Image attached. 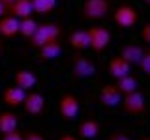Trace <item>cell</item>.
I'll list each match as a JSON object with an SVG mask.
<instances>
[{"label": "cell", "instance_id": "obj_1", "mask_svg": "<svg viewBox=\"0 0 150 140\" xmlns=\"http://www.w3.org/2000/svg\"><path fill=\"white\" fill-rule=\"evenodd\" d=\"M62 36V26L60 24H54V22H43V24H38L36 32L32 34L30 41V47L32 49H40L41 45L45 43H51V41H56L60 39Z\"/></svg>", "mask_w": 150, "mask_h": 140}, {"label": "cell", "instance_id": "obj_2", "mask_svg": "<svg viewBox=\"0 0 150 140\" xmlns=\"http://www.w3.org/2000/svg\"><path fill=\"white\" fill-rule=\"evenodd\" d=\"M120 105H122V108H124V112L129 114V116H143L144 112H146V101H144V95L139 90L122 95Z\"/></svg>", "mask_w": 150, "mask_h": 140}, {"label": "cell", "instance_id": "obj_3", "mask_svg": "<svg viewBox=\"0 0 150 140\" xmlns=\"http://www.w3.org/2000/svg\"><path fill=\"white\" fill-rule=\"evenodd\" d=\"M112 21L118 28H124V30H129L139 22V11L135 8L128 6V4H122L115 9L112 13Z\"/></svg>", "mask_w": 150, "mask_h": 140}, {"label": "cell", "instance_id": "obj_4", "mask_svg": "<svg viewBox=\"0 0 150 140\" xmlns=\"http://www.w3.org/2000/svg\"><path fill=\"white\" fill-rule=\"evenodd\" d=\"M111 11V2L109 0H84L81 13L88 21H98V19L107 17V13Z\"/></svg>", "mask_w": 150, "mask_h": 140}, {"label": "cell", "instance_id": "obj_5", "mask_svg": "<svg viewBox=\"0 0 150 140\" xmlns=\"http://www.w3.org/2000/svg\"><path fill=\"white\" fill-rule=\"evenodd\" d=\"M88 34V47L94 52H103L111 43V32L103 26H92L86 30Z\"/></svg>", "mask_w": 150, "mask_h": 140}, {"label": "cell", "instance_id": "obj_6", "mask_svg": "<svg viewBox=\"0 0 150 140\" xmlns=\"http://www.w3.org/2000/svg\"><path fill=\"white\" fill-rule=\"evenodd\" d=\"M69 69H71L73 78H79V80H81V78H88L96 73V64H94L90 58L83 56V54H75Z\"/></svg>", "mask_w": 150, "mask_h": 140}, {"label": "cell", "instance_id": "obj_7", "mask_svg": "<svg viewBox=\"0 0 150 140\" xmlns=\"http://www.w3.org/2000/svg\"><path fill=\"white\" fill-rule=\"evenodd\" d=\"M81 110V103H79L77 95L73 93H64L58 101V112L64 120H75Z\"/></svg>", "mask_w": 150, "mask_h": 140}, {"label": "cell", "instance_id": "obj_8", "mask_svg": "<svg viewBox=\"0 0 150 140\" xmlns=\"http://www.w3.org/2000/svg\"><path fill=\"white\" fill-rule=\"evenodd\" d=\"M23 108L30 116H40L45 110V97L38 92H28L23 101Z\"/></svg>", "mask_w": 150, "mask_h": 140}, {"label": "cell", "instance_id": "obj_9", "mask_svg": "<svg viewBox=\"0 0 150 140\" xmlns=\"http://www.w3.org/2000/svg\"><path fill=\"white\" fill-rule=\"evenodd\" d=\"M98 101H100V105L109 106V108L111 106H118L122 101V93L118 92V88L115 84H105L98 93Z\"/></svg>", "mask_w": 150, "mask_h": 140}, {"label": "cell", "instance_id": "obj_10", "mask_svg": "<svg viewBox=\"0 0 150 140\" xmlns=\"http://www.w3.org/2000/svg\"><path fill=\"white\" fill-rule=\"evenodd\" d=\"M25 97H26V90H23V88H19V86H8V88H4V92H2L4 105L11 106V108L23 106Z\"/></svg>", "mask_w": 150, "mask_h": 140}, {"label": "cell", "instance_id": "obj_11", "mask_svg": "<svg viewBox=\"0 0 150 140\" xmlns=\"http://www.w3.org/2000/svg\"><path fill=\"white\" fill-rule=\"evenodd\" d=\"M19 22L21 19L15 15H2L0 17V37H15L19 34Z\"/></svg>", "mask_w": 150, "mask_h": 140}, {"label": "cell", "instance_id": "obj_12", "mask_svg": "<svg viewBox=\"0 0 150 140\" xmlns=\"http://www.w3.org/2000/svg\"><path fill=\"white\" fill-rule=\"evenodd\" d=\"M143 54H144V49L141 45H135V43L124 45V47H122V50H120V56L128 64H131V65H137L141 62V58H143Z\"/></svg>", "mask_w": 150, "mask_h": 140}, {"label": "cell", "instance_id": "obj_13", "mask_svg": "<svg viewBox=\"0 0 150 140\" xmlns=\"http://www.w3.org/2000/svg\"><path fill=\"white\" fill-rule=\"evenodd\" d=\"M131 71V64H128L122 56H112L109 60V73L112 78H120L124 75H128Z\"/></svg>", "mask_w": 150, "mask_h": 140}, {"label": "cell", "instance_id": "obj_14", "mask_svg": "<svg viewBox=\"0 0 150 140\" xmlns=\"http://www.w3.org/2000/svg\"><path fill=\"white\" fill-rule=\"evenodd\" d=\"M36 50H38V58L40 60H54V58H58V56L62 54V45H60L58 39H56V41L41 45L40 49H36Z\"/></svg>", "mask_w": 150, "mask_h": 140}, {"label": "cell", "instance_id": "obj_15", "mask_svg": "<svg viewBox=\"0 0 150 140\" xmlns=\"http://www.w3.org/2000/svg\"><path fill=\"white\" fill-rule=\"evenodd\" d=\"M13 80H15V86L23 88V90H30V88H34L38 84L36 75L32 71H28V69H19V71H15Z\"/></svg>", "mask_w": 150, "mask_h": 140}, {"label": "cell", "instance_id": "obj_16", "mask_svg": "<svg viewBox=\"0 0 150 140\" xmlns=\"http://www.w3.org/2000/svg\"><path fill=\"white\" fill-rule=\"evenodd\" d=\"M8 13L15 15L17 19H25V17H32V15H34V8H32L30 0H15V2L9 6Z\"/></svg>", "mask_w": 150, "mask_h": 140}, {"label": "cell", "instance_id": "obj_17", "mask_svg": "<svg viewBox=\"0 0 150 140\" xmlns=\"http://www.w3.org/2000/svg\"><path fill=\"white\" fill-rule=\"evenodd\" d=\"M79 136L81 138H96L98 134H100V123H98L96 120H84L79 123V129H77Z\"/></svg>", "mask_w": 150, "mask_h": 140}, {"label": "cell", "instance_id": "obj_18", "mask_svg": "<svg viewBox=\"0 0 150 140\" xmlns=\"http://www.w3.org/2000/svg\"><path fill=\"white\" fill-rule=\"evenodd\" d=\"M68 43L71 45V49L75 50H84L88 49V34L86 30H75L68 36Z\"/></svg>", "mask_w": 150, "mask_h": 140}, {"label": "cell", "instance_id": "obj_19", "mask_svg": "<svg viewBox=\"0 0 150 140\" xmlns=\"http://www.w3.org/2000/svg\"><path fill=\"white\" fill-rule=\"evenodd\" d=\"M116 88H118V92L122 93V95H126V93H129V92H135L139 88V80L133 77V75H124V77H120V78H116V84H115Z\"/></svg>", "mask_w": 150, "mask_h": 140}, {"label": "cell", "instance_id": "obj_20", "mask_svg": "<svg viewBox=\"0 0 150 140\" xmlns=\"http://www.w3.org/2000/svg\"><path fill=\"white\" fill-rule=\"evenodd\" d=\"M17 125H19V121L13 112H0V133L2 134L17 129Z\"/></svg>", "mask_w": 150, "mask_h": 140}, {"label": "cell", "instance_id": "obj_21", "mask_svg": "<svg viewBox=\"0 0 150 140\" xmlns=\"http://www.w3.org/2000/svg\"><path fill=\"white\" fill-rule=\"evenodd\" d=\"M34 13L38 15H49L51 11L56 8V0H30Z\"/></svg>", "mask_w": 150, "mask_h": 140}, {"label": "cell", "instance_id": "obj_22", "mask_svg": "<svg viewBox=\"0 0 150 140\" xmlns=\"http://www.w3.org/2000/svg\"><path fill=\"white\" fill-rule=\"evenodd\" d=\"M36 28H38V22L34 21V19L25 17V19H21V22H19V34L25 37V39H30L32 34L36 32Z\"/></svg>", "mask_w": 150, "mask_h": 140}, {"label": "cell", "instance_id": "obj_23", "mask_svg": "<svg viewBox=\"0 0 150 140\" xmlns=\"http://www.w3.org/2000/svg\"><path fill=\"white\" fill-rule=\"evenodd\" d=\"M137 65L141 67V71H143V73L150 75V50H144L143 58H141V62H139Z\"/></svg>", "mask_w": 150, "mask_h": 140}, {"label": "cell", "instance_id": "obj_24", "mask_svg": "<svg viewBox=\"0 0 150 140\" xmlns=\"http://www.w3.org/2000/svg\"><path fill=\"white\" fill-rule=\"evenodd\" d=\"M2 140H23V133L19 129H13V131H9V133H4Z\"/></svg>", "mask_w": 150, "mask_h": 140}, {"label": "cell", "instance_id": "obj_25", "mask_svg": "<svg viewBox=\"0 0 150 140\" xmlns=\"http://www.w3.org/2000/svg\"><path fill=\"white\" fill-rule=\"evenodd\" d=\"M141 39H143L144 43H148V45H150V21H148V22H144L143 28H141Z\"/></svg>", "mask_w": 150, "mask_h": 140}, {"label": "cell", "instance_id": "obj_26", "mask_svg": "<svg viewBox=\"0 0 150 140\" xmlns=\"http://www.w3.org/2000/svg\"><path fill=\"white\" fill-rule=\"evenodd\" d=\"M109 140H131V138L126 131H112L109 134Z\"/></svg>", "mask_w": 150, "mask_h": 140}, {"label": "cell", "instance_id": "obj_27", "mask_svg": "<svg viewBox=\"0 0 150 140\" xmlns=\"http://www.w3.org/2000/svg\"><path fill=\"white\" fill-rule=\"evenodd\" d=\"M23 140H45V138L38 131H26V133H23Z\"/></svg>", "mask_w": 150, "mask_h": 140}, {"label": "cell", "instance_id": "obj_28", "mask_svg": "<svg viewBox=\"0 0 150 140\" xmlns=\"http://www.w3.org/2000/svg\"><path fill=\"white\" fill-rule=\"evenodd\" d=\"M0 2L4 4V8H6V11H8V9H9V6H11V4L15 2V0H0Z\"/></svg>", "mask_w": 150, "mask_h": 140}, {"label": "cell", "instance_id": "obj_29", "mask_svg": "<svg viewBox=\"0 0 150 140\" xmlns=\"http://www.w3.org/2000/svg\"><path fill=\"white\" fill-rule=\"evenodd\" d=\"M58 140H79L77 136H71V134H64V136H60Z\"/></svg>", "mask_w": 150, "mask_h": 140}, {"label": "cell", "instance_id": "obj_30", "mask_svg": "<svg viewBox=\"0 0 150 140\" xmlns=\"http://www.w3.org/2000/svg\"><path fill=\"white\" fill-rule=\"evenodd\" d=\"M6 13H8V11H6V8H4V4L0 2V17H2V15H6Z\"/></svg>", "mask_w": 150, "mask_h": 140}, {"label": "cell", "instance_id": "obj_31", "mask_svg": "<svg viewBox=\"0 0 150 140\" xmlns=\"http://www.w3.org/2000/svg\"><path fill=\"white\" fill-rule=\"evenodd\" d=\"M143 4H146V6H150V0H141Z\"/></svg>", "mask_w": 150, "mask_h": 140}, {"label": "cell", "instance_id": "obj_32", "mask_svg": "<svg viewBox=\"0 0 150 140\" xmlns=\"http://www.w3.org/2000/svg\"><path fill=\"white\" fill-rule=\"evenodd\" d=\"M141 140H150V136H143V138H141Z\"/></svg>", "mask_w": 150, "mask_h": 140}, {"label": "cell", "instance_id": "obj_33", "mask_svg": "<svg viewBox=\"0 0 150 140\" xmlns=\"http://www.w3.org/2000/svg\"><path fill=\"white\" fill-rule=\"evenodd\" d=\"M0 54H2V43H0Z\"/></svg>", "mask_w": 150, "mask_h": 140}]
</instances>
